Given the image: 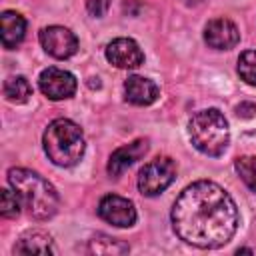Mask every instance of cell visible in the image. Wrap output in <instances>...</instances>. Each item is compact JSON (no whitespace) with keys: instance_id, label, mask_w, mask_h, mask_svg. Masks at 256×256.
I'll use <instances>...</instances> for the list:
<instances>
[{"instance_id":"cell-1","label":"cell","mask_w":256,"mask_h":256,"mask_svg":"<svg viewBox=\"0 0 256 256\" xmlns=\"http://www.w3.org/2000/svg\"><path fill=\"white\" fill-rule=\"evenodd\" d=\"M170 220L180 240L210 250L232 240L240 216L236 202L222 186L212 180H198L180 192Z\"/></svg>"},{"instance_id":"cell-2","label":"cell","mask_w":256,"mask_h":256,"mask_svg":"<svg viewBox=\"0 0 256 256\" xmlns=\"http://www.w3.org/2000/svg\"><path fill=\"white\" fill-rule=\"evenodd\" d=\"M8 182L18 194L20 204L36 220H48L58 212L60 198L56 188L38 172L28 168H10Z\"/></svg>"},{"instance_id":"cell-3","label":"cell","mask_w":256,"mask_h":256,"mask_svg":"<svg viewBox=\"0 0 256 256\" xmlns=\"http://www.w3.org/2000/svg\"><path fill=\"white\" fill-rule=\"evenodd\" d=\"M42 146L52 164L70 168L82 160L86 150V140L82 128L76 122L68 118H56L46 126L42 136Z\"/></svg>"},{"instance_id":"cell-4","label":"cell","mask_w":256,"mask_h":256,"mask_svg":"<svg viewBox=\"0 0 256 256\" xmlns=\"http://www.w3.org/2000/svg\"><path fill=\"white\" fill-rule=\"evenodd\" d=\"M188 136L196 150L206 156H220L228 148L230 128L224 114L216 108L196 112L188 122Z\"/></svg>"},{"instance_id":"cell-5","label":"cell","mask_w":256,"mask_h":256,"mask_svg":"<svg viewBox=\"0 0 256 256\" xmlns=\"http://www.w3.org/2000/svg\"><path fill=\"white\" fill-rule=\"evenodd\" d=\"M176 178V162L170 156H158L138 172V190L144 196L162 194Z\"/></svg>"},{"instance_id":"cell-6","label":"cell","mask_w":256,"mask_h":256,"mask_svg":"<svg viewBox=\"0 0 256 256\" xmlns=\"http://www.w3.org/2000/svg\"><path fill=\"white\" fill-rule=\"evenodd\" d=\"M76 86H78V82H76L74 74L68 70H62V68H56V66L42 70L40 78H38L40 92L50 100H66V98L74 96Z\"/></svg>"},{"instance_id":"cell-7","label":"cell","mask_w":256,"mask_h":256,"mask_svg":"<svg viewBox=\"0 0 256 256\" xmlns=\"http://www.w3.org/2000/svg\"><path fill=\"white\" fill-rule=\"evenodd\" d=\"M98 216L116 226V228H130L136 222V208L132 200L118 196V194H106L98 202Z\"/></svg>"},{"instance_id":"cell-8","label":"cell","mask_w":256,"mask_h":256,"mask_svg":"<svg viewBox=\"0 0 256 256\" xmlns=\"http://www.w3.org/2000/svg\"><path fill=\"white\" fill-rule=\"evenodd\" d=\"M40 44L42 48L58 58V60H66L70 56L76 54L78 50V38L70 28L64 26H46L40 30Z\"/></svg>"},{"instance_id":"cell-9","label":"cell","mask_w":256,"mask_h":256,"mask_svg":"<svg viewBox=\"0 0 256 256\" xmlns=\"http://www.w3.org/2000/svg\"><path fill=\"white\" fill-rule=\"evenodd\" d=\"M104 54L106 60L116 68H138L144 62V52L132 38H114L108 42Z\"/></svg>"},{"instance_id":"cell-10","label":"cell","mask_w":256,"mask_h":256,"mask_svg":"<svg viewBox=\"0 0 256 256\" xmlns=\"http://www.w3.org/2000/svg\"><path fill=\"white\" fill-rule=\"evenodd\" d=\"M204 42L214 50H230L240 42L238 26L228 18H214L204 28Z\"/></svg>"},{"instance_id":"cell-11","label":"cell","mask_w":256,"mask_h":256,"mask_svg":"<svg viewBox=\"0 0 256 256\" xmlns=\"http://www.w3.org/2000/svg\"><path fill=\"white\" fill-rule=\"evenodd\" d=\"M146 152H148V140L146 138H138L130 144H124V146L116 148L110 154V160H108V174L114 176V178L122 176V172L126 168H130L136 160H140Z\"/></svg>"},{"instance_id":"cell-12","label":"cell","mask_w":256,"mask_h":256,"mask_svg":"<svg viewBox=\"0 0 256 256\" xmlns=\"http://www.w3.org/2000/svg\"><path fill=\"white\" fill-rule=\"evenodd\" d=\"M124 96L134 106H150L160 96V90L154 80H150L146 76L132 74L124 82Z\"/></svg>"},{"instance_id":"cell-13","label":"cell","mask_w":256,"mask_h":256,"mask_svg":"<svg viewBox=\"0 0 256 256\" xmlns=\"http://www.w3.org/2000/svg\"><path fill=\"white\" fill-rule=\"evenodd\" d=\"M0 32H2V44L6 50H14L26 34V20L22 14L14 10H4L0 16Z\"/></svg>"},{"instance_id":"cell-14","label":"cell","mask_w":256,"mask_h":256,"mask_svg":"<svg viewBox=\"0 0 256 256\" xmlns=\"http://www.w3.org/2000/svg\"><path fill=\"white\" fill-rule=\"evenodd\" d=\"M14 254H56L54 242L46 232L34 230L24 234L14 244Z\"/></svg>"},{"instance_id":"cell-15","label":"cell","mask_w":256,"mask_h":256,"mask_svg":"<svg viewBox=\"0 0 256 256\" xmlns=\"http://www.w3.org/2000/svg\"><path fill=\"white\" fill-rule=\"evenodd\" d=\"M4 98L12 104H24L32 96V86L24 76H8L2 86Z\"/></svg>"},{"instance_id":"cell-16","label":"cell","mask_w":256,"mask_h":256,"mask_svg":"<svg viewBox=\"0 0 256 256\" xmlns=\"http://www.w3.org/2000/svg\"><path fill=\"white\" fill-rule=\"evenodd\" d=\"M88 250L92 254H102V256H110V254H128L130 252V246L116 240V238H110L106 234H96L90 242H88Z\"/></svg>"},{"instance_id":"cell-17","label":"cell","mask_w":256,"mask_h":256,"mask_svg":"<svg viewBox=\"0 0 256 256\" xmlns=\"http://www.w3.org/2000/svg\"><path fill=\"white\" fill-rule=\"evenodd\" d=\"M234 168H236L240 180L252 192H256V156H240V158H236Z\"/></svg>"},{"instance_id":"cell-18","label":"cell","mask_w":256,"mask_h":256,"mask_svg":"<svg viewBox=\"0 0 256 256\" xmlns=\"http://www.w3.org/2000/svg\"><path fill=\"white\" fill-rule=\"evenodd\" d=\"M238 76L250 84L256 86V50H246L238 58Z\"/></svg>"},{"instance_id":"cell-19","label":"cell","mask_w":256,"mask_h":256,"mask_svg":"<svg viewBox=\"0 0 256 256\" xmlns=\"http://www.w3.org/2000/svg\"><path fill=\"white\" fill-rule=\"evenodd\" d=\"M20 206L22 204H20V198L16 192H12L8 188H4L0 192V214L4 218H16L20 214Z\"/></svg>"},{"instance_id":"cell-20","label":"cell","mask_w":256,"mask_h":256,"mask_svg":"<svg viewBox=\"0 0 256 256\" xmlns=\"http://www.w3.org/2000/svg\"><path fill=\"white\" fill-rule=\"evenodd\" d=\"M110 8V0H86V10L94 18H102Z\"/></svg>"},{"instance_id":"cell-21","label":"cell","mask_w":256,"mask_h":256,"mask_svg":"<svg viewBox=\"0 0 256 256\" xmlns=\"http://www.w3.org/2000/svg\"><path fill=\"white\" fill-rule=\"evenodd\" d=\"M236 114L240 118H252L256 114V104L254 102H242L236 106Z\"/></svg>"},{"instance_id":"cell-22","label":"cell","mask_w":256,"mask_h":256,"mask_svg":"<svg viewBox=\"0 0 256 256\" xmlns=\"http://www.w3.org/2000/svg\"><path fill=\"white\" fill-rule=\"evenodd\" d=\"M240 252H246V254H252V250H250V248H238V250H236V254H240Z\"/></svg>"},{"instance_id":"cell-23","label":"cell","mask_w":256,"mask_h":256,"mask_svg":"<svg viewBox=\"0 0 256 256\" xmlns=\"http://www.w3.org/2000/svg\"><path fill=\"white\" fill-rule=\"evenodd\" d=\"M188 6H192V4H200V2H204V0H184Z\"/></svg>"}]
</instances>
